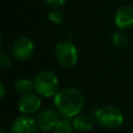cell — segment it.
Wrapping results in <instances>:
<instances>
[{
  "label": "cell",
  "mask_w": 133,
  "mask_h": 133,
  "mask_svg": "<svg viewBox=\"0 0 133 133\" xmlns=\"http://www.w3.org/2000/svg\"><path fill=\"white\" fill-rule=\"evenodd\" d=\"M85 104L83 94L74 87H65L54 95V105L57 112L65 118H73L81 112Z\"/></svg>",
  "instance_id": "cell-1"
},
{
  "label": "cell",
  "mask_w": 133,
  "mask_h": 133,
  "mask_svg": "<svg viewBox=\"0 0 133 133\" xmlns=\"http://www.w3.org/2000/svg\"><path fill=\"white\" fill-rule=\"evenodd\" d=\"M96 122L105 129L118 128L124 122V115L119 109L111 105L96 108L92 112Z\"/></svg>",
  "instance_id": "cell-2"
},
{
  "label": "cell",
  "mask_w": 133,
  "mask_h": 133,
  "mask_svg": "<svg viewBox=\"0 0 133 133\" xmlns=\"http://www.w3.org/2000/svg\"><path fill=\"white\" fill-rule=\"evenodd\" d=\"M58 78L49 70L41 71L33 79L34 90L38 96L48 98L54 96L58 91Z\"/></svg>",
  "instance_id": "cell-3"
},
{
  "label": "cell",
  "mask_w": 133,
  "mask_h": 133,
  "mask_svg": "<svg viewBox=\"0 0 133 133\" xmlns=\"http://www.w3.org/2000/svg\"><path fill=\"white\" fill-rule=\"evenodd\" d=\"M55 57L60 65L64 68H72L78 61L77 48L70 41L58 43L55 47Z\"/></svg>",
  "instance_id": "cell-4"
},
{
  "label": "cell",
  "mask_w": 133,
  "mask_h": 133,
  "mask_svg": "<svg viewBox=\"0 0 133 133\" xmlns=\"http://www.w3.org/2000/svg\"><path fill=\"white\" fill-rule=\"evenodd\" d=\"M34 51V44L29 37L21 36L15 41L11 47L12 56L19 61L28 60Z\"/></svg>",
  "instance_id": "cell-5"
},
{
  "label": "cell",
  "mask_w": 133,
  "mask_h": 133,
  "mask_svg": "<svg viewBox=\"0 0 133 133\" xmlns=\"http://www.w3.org/2000/svg\"><path fill=\"white\" fill-rule=\"evenodd\" d=\"M59 115L60 114L57 112V110H53L51 108H46L42 110L35 118L37 128L44 132H48L54 129L60 121Z\"/></svg>",
  "instance_id": "cell-6"
},
{
  "label": "cell",
  "mask_w": 133,
  "mask_h": 133,
  "mask_svg": "<svg viewBox=\"0 0 133 133\" xmlns=\"http://www.w3.org/2000/svg\"><path fill=\"white\" fill-rule=\"evenodd\" d=\"M36 121L27 114H22L16 117L10 126V133H36Z\"/></svg>",
  "instance_id": "cell-7"
},
{
  "label": "cell",
  "mask_w": 133,
  "mask_h": 133,
  "mask_svg": "<svg viewBox=\"0 0 133 133\" xmlns=\"http://www.w3.org/2000/svg\"><path fill=\"white\" fill-rule=\"evenodd\" d=\"M41 98L36 94H26L22 95V97L19 100V110L22 112V114H32L37 112V110L41 108Z\"/></svg>",
  "instance_id": "cell-8"
},
{
  "label": "cell",
  "mask_w": 133,
  "mask_h": 133,
  "mask_svg": "<svg viewBox=\"0 0 133 133\" xmlns=\"http://www.w3.org/2000/svg\"><path fill=\"white\" fill-rule=\"evenodd\" d=\"M114 23L119 29H126L133 26V6L124 5L119 7L114 15Z\"/></svg>",
  "instance_id": "cell-9"
},
{
  "label": "cell",
  "mask_w": 133,
  "mask_h": 133,
  "mask_svg": "<svg viewBox=\"0 0 133 133\" xmlns=\"http://www.w3.org/2000/svg\"><path fill=\"white\" fill-rule=\"evenodd\" d=\"M95 117L89 113H78L72 118V123L74 129L79 132H87L90 131L95 126Z\"/></svg>",
  "instance_id": "cell-10"
},
{
  "label": "cell",
  "mask_w": 133,
  "mask_h": 133,
  "mask_svg": "<svg viewBox=\"0 0 133 133\" xmlns=\"http://www.w3.org/2000/svg\"><path fill=\"white\" fill-rule=\"evenodd\" d=\"M15 90L20 95H26L31 92L34 89L33 81H31L29 78H20L18 79L14 84Z\"/></svg>",
  "instance_id": "cell-11"
},
{
  "label": "cell",
  "mask_w": 133,
  "mask_h": 133,
  "mask_svg": "<svg viewBox=\"0 0 133 133\" xmlns=\"http://www.w3.org/2000/svg\"><path fill=\"white\" fill-rule=\"evenodd\" d=\"M74 126L71 118L63 117L54 128V133H74Z\"/></svg>",
  "instance_id": "cell-12"
},
{
  "label": "cell",
  "mask_w": 133,
  "mask_h": 133,
  "mask_svg": "<svg viewBox=\"0 0 133 133\" xmlns=\"http://www.w3.org/2000/svg\"><path fill=\"white\" fill-rule=\"evenodd\" d=\"M111 42H112L113 46H115L116 48H119V49L126 48L129 45V38L123 32H114L111 36Z\"/></svg>",
  "instance_id": "cell-13"
},
{
  "label": "cell",
  "mask_w": 133,
  "mask_h": 133,
  "mask_svg": "<svg viewBox=\"0 0 133 133\" xmlns=\"http://www.w3.org/2000/svg\"><path fill=\"white\" fill-rule=\"evenodd\" d=\"M48 19H49V21H51L54 24H60L62 22L63 16H62L61 11H59L57 9H54V10H52V11L49 12Z\"/></svg>",
  "instance_id": "cell-14"
},
{
  "label": "cell",
  "mask_w": 133,
  "mask_h": 133,
  "mask_svg": "<svg viewBox=\"0 0 133 133\" xmlns=\"http://www.w3.org/2000/svg\"><path fill=\"white\" fill-rule=\"evenodd\" d=\"M11 57L8 55V53L4 51H0V66L2 68H9L11 65Z\"/></svg>",
  "instance_id": "cell-15"
},
{
  "label": "cell",
  "mask_w": 133,
  "mask_h": 133,
  "mask_svg": "<svg viewBox=\"0 0 133 133\" xmlns=\"http://www.w3.org/2000/svg\"><path fill=\"white\" fill-rule=\"evenodd\" d=\"M66 0H45L46 3H48L50 6H53V7H58V6H61L65 3Z\"/></svg>",
  "instance_id": "cell-16"
},
{
  "label": "cell",
  "mask_w": 133,
  "mask_h": 133,
  "mask_svg": "<svg viewBox=\"0 0 133 133\" xmlns=\"http://www.w3.org/2000/svg\"><path fill=\"white\" fill-rule=\"evenodd\" d=\"M5 95V88H4V85L0 82V99Z\"/></svg>",
  "instance_id": "cell-17"
},
{
  "label": "cell",
  "mask_w": 133,
  "mask_h": 133,
  "mask_svg": "<svg viewBox=\"0 0 133 133\" xmlns=\"http://www.w3.org/2000/svg\"><path fill=\"white\" fill-rule=\"evenodd\" d=\"M0 133H10V131L8 132L6 129H4L3 127H0Z\"/></svg>",
  "instance_id": "cell-18"
},
{
  "label": "cell",
  "mask_w": 133,
  "mask_h": 133,
  "mask_svg": "<svg viewBox=\"0 0 133 133\" xmlns=\"http://www.w3.org/2000/svg\"><path fill=\"white\" fill-rule=\"evenodd\" d=\"M1 44H2V36H1V33H0V47H1Z\"/></svg>",
  "instance_id": "cell-19"
},
{
  "label": "cell",
  "mask_w": 133,
  "mask_h": 133,
  "mask_svg": "<svg viewBox=\"0 0 133 133\" xmlns=\"http://www.w3.org/2000/svg\"><path fill=\"white\" fill-rule=\"evenodd\" d=\"M131 133H133V131H132V132H131Z\"/></svg>",
  "instance_id": "cell-20"
}]
</instances>
